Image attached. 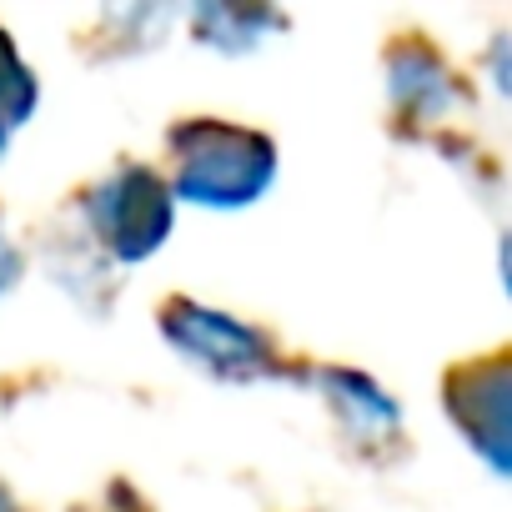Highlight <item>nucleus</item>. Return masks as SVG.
<instances>
[{"label": "nucleus", "mask_w": 512, "mask_h": 512, "mask_svg": "<svg viewBox=\"0 0 512 512\" xmlns=\"http://www.w3.org/2000/svg\"><path fill=\"white\" fill-rule=\"evenodd\" d=\"M166 146H171L176 196L211 211H241L277 181V146L272 136L251 126L196 116V121L171 126Z\"/></svg>", "instance_id": "1"}, {"label": "nucleus", "mask_w": 512, "mask_h": 512, "mask_svg": "<svg viewBox=\"0 0 512 512\" xmlns=\"http://www.w3.org/2000/svg\"><path fill=\"white\" fill-rule=\"evenodd\" d=\"M81 211L91 241L111 262H146L171 236V216H176L171 186L151 166H116L86 191Z\"/></svg>", "instance_id": "2"}, {"label": "nucleus", "mask_w": 512, "mask_h": 512, "mask_svg": "<svg viewBox=\"0 0 512 512\" xmlns=\"http://www.w3.org/2000/svg\"><path fill=\"white\" fill-rule=\"evenodd\" d=\"M161 332H166V342H171L186 362H196L201 372L226 377V382H256V377L282 372L277 347H272L267 332H256V327L241 322V317L196 307V302H186V297L166 302Z\"/></svg>", "instance_id": "3"}, {"label": "nucleus", "mask_w": 512, "mask_h": 512, "mask_svg": "<svg viewBox=\"0 0 512 512\" xmlns=\"http://www.w3.org/2000/svg\"><path fill=\"white\" fill-rule=\"evenodd\" d=\"M507 397H512L507 357L467 362V367H457L447 377V412L462 422V432L472 437V447L497 472L507 467Z\"/></svg>", "instance_id": "4"}, {"label": "nucleus", "mask_w": 512, "mask_h": 512, "mask_svg": "<svg viewBox=\"0 0 512 512\" xmlns=\"http://www.w3.org/2000/svg\"><path fill=\"white\" fill-rule=\"evenodd\" d=\"M387 91H392V101L407 121H437L462 96L447 61L432 46H417V41H407L387 56Z\"/></svg>", "instance_id": "5"}, {"label": "nucleus", "mask_w": 512, "mask_h": 512, "mask_svg": "<svg viewBox=\"0 0 512 512\" xmlns=\"http://www.w3.org/2000/svg\"><path fill=\"white\" fill-rule=\"evenodd\" d=\"M317 382L327 387V402L347 417V427H357V432H387L392 427L397 432V402L382 387H372L367 377L332 367V372H317Z\"/></svg>", "instance_id": "6"}, {"label": "nucleus", "mask_w": 512, "mask_h": 512, "mask_svg": "<svg viewBox=\"0 0 512 512\" xmlns=\"http://www.w3.org/2000/svg\"><path fill=\"white\" fill-rule=\"evenodd\" d=\"M31 111H36V76L21 61L16 41L0 31V151H6L11 136L31 121Z\"/></svg>", "instance_id": "7"}, {"label": "nucleus", "mask_w": 512, "mask_h": 512, "mask_svg": "<svg viewBox=\"0 0 512 512\" xmlns=\"http://www.w3.org/2000/svg\"><path fill=\"white\" fill-rule=\"evenodd\" d=\"M267 26H277L272 11H226V6H206V11H196V31H201V41H206V46H221V51H231V46H236V51L256 46Z\"/></svg>", "instance_id": "8"}, {"label": "nucleus", "mask_w": 512, "mask_h": 512, "mask_svg": "<svg viewBox=\"0 0 512 512\" xmlns=\"http://www.w3.org/2000/svg\"><path fill=\"white\" fill-rule=\"evenodd\" d=\"M16 277H21V251L6 241V231H0V297L16 287Z\"/></svg>", "instance_id": "9"}, {"label": "nucleus", "mask_w": 512, "mask_h": 512, "mask_svg": "<svg viewBox=\"0 0 512 512\" xmlns=\"http://www.w3.org/2000/svg\"><path fill=\"white\" fill-rule=\"evenodd\" d=\"M0 512H21V502H16V492L0 482Z\"/></svg>", "instance_id": "10"}]
</instances>
